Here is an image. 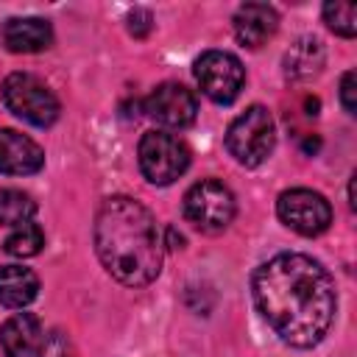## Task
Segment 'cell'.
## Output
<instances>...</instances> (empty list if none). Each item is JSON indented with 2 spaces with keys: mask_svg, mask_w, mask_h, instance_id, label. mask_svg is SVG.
I'll list each match as a JSON object with an SVG mask.
<instances>
[{
  "mask_svg": "<svg viewBox=\"0 0 357 357\" xmlns=\"http://www.w3.org/2000/svg\"><path fill=\"white\" fill-rule=\"evenodd\" d=\"M254 304L279 340L310 349L324 340L335 321L337 293L329 271L307 254H276L251 279Z\"/></svg>",
  "mask_w": 357,
  "mask_h": 357,
  "instance_id": "6da1fadb",
  "label": "cell"
},
{
  "mask_svg": "<svg viewBox=\"0 0 357 357\" xmlns=\"http://www.w3.org/2000/svg\"><path fill=\"white\" fill-rule=\"evenodd\" d=\"M95 251L103 268L128 287L151 284L162 271L165 240L153 215L128 195H112L95 218Z\"/></svg>",
  "mask_w": 357,
  "mask_h": 357,
  "instance_id": "7a4b0ae2",
  "label": "cell"
},
{
  "mask_svg": "<svg viewBox=\"0 0 357 357\" xmlns=\"http://www.w3.org/2000/svg\"><path fill=\"white\" fill-rule=\"evenodd\" d=\"M3 103L11 114H17L20 120L36 128H47L59 120L56 95L45 81H39L31 73H11L3 81Z\"/></svg>",
  "mask_w": 357,
  "mask_h": 357,
  "instance_id": "3957f363",
  "label": "cell"
},
{
  "mask_svg": "<svg viewBox=\"0 0 357 357\" xmlns=\"http://www.w3.org/2000/svg\"><path fill=\"white\" fill-rule=\"evenodd\" d=\"M273 139H276V128H273V117L265 106H248L240 117L231 120V126L226 131L229 153L245 167L262 165L268 159V153L273 151Z\"/></svg>",
  "mask_w": 357,
  "mask_h": 357,
  "instance_id": "277c9868",
  "label": "cell"
},
{
  "mask_svg": "<svg viewBox=\"0 0 357 357\" xmlns=\"http://www.w3.org/2000/svg\"><path fill=\"white\" fill-rule=\"evenodd\" d=\"M139 170L151 184H173L190 167L187 145L167 131H145L137 148Z\"/></svg>",
  "mask_w": 357,
  "mask_h": 357,
  "instance_id": "5b68a950",
  "label": "cell"
},
{
  "mask_svg": "<svg viewBox=\"0 0 357 357\" xmlns=\"http://www.w3.org/2000/svg\"><path fill=\"white\" fill-rule=\"evenodd\" d=\"M234 195L231 190L223 184V181H215V178H204L198 184H192L184 195V215L187 220L206 231V234H215V231H223L231 218H234Z\"/></svg>",
  "mask_w": 357,
  "mask_h": 357,
  "instance_id": "8992f818",
  "label": "cell"
},
{
  "mask_svg": "<svg viewBox=\"0 0 357 357\" xmlns=\"http://www.w3.org/2000/svg\"><path fill=\"white\" fill-rule=\"evenodd\" d=\"M195 81L204 89L206 98L215 103H231L243 84H245V70L237 56L226 50H206L195 59Z\"/></svg>",
  "mask_w": 357,
  "mask_h": 357,
  "instance_id": "52a82bcc",
  "label": "cell"
},
{
  "mask_svg": "<svg viewBox=\"0 0 357 357\" xmlns=\"http://www.w3.org/2000/svg\"><path fill=\"white\" fill-rule=\"evenodd\" d=\"M276 215L284 226H290L293 231H298L304 237H315V234L326 231L332 223L329 201L321 192L307 190V187L284 190L276 201Z\"/></svg>",
  "mask_w": 357,
  "mask_h": 357,
  "instance_id": "ba28073f",
  "label": "cell"
},
{
  "mask_svg": "<svg viewBox=\"0 0 357 357\" xmlns=\"http://www.w3.org/2000/svg\"><path fill=\"white\" fill-rule=\"evenodd\" d=\"M145 112L167 128H187L198 114V103H195V95L187 86L167 81V84H159L148 95Z\"/></svg>",
  "mask_w": 357,
  "mask_h": 357,
  "instance_id": "9c48e42d",
  "label": "cell"
},
{
  "mask_svg": "<svg viewBox=\"0 0 357 357\" xmlns=\"http://www.w3.org/2000/svg\"><path fill=\"white\" fill-rule=\"evenodd\" d=\"M6 357H39L45 349V329L33 312L11 315L0 329Z\"/></svg>",
  "mask_w": 357,
  "mask_h": 357,
  "instance_id": "30bf717a",
  "label": "cell"
},
{
  "mask_svg": "<svg viewBox=\"0 0 357 357\" xmlns=\"http://www.w3.org/2000/svg\"><path fill=\"white\" fill-rule=\"evenodd\" d=\"M42 165H45V153L31 137L14 128H0V173L28 176L42 170Z\"/></svg>",
  "mask_w": 357,
  "mask_h": 357,
  "instance_id": "8fae6325",
  "label": "cell"
},
{
  "mask_svg": "<svg viewBox=\"0 0 357 357\" xmlns=\"http://www.w3.org/2000/svg\"><path fill=\"white\" fill-rule=\"evenodd\" d=\"M279 28V14L268 3H245L234 14V36L245 47L265 45Z\"/></svg>",
  "mask_w": 357,
  "mask_h": 357,
  "instance_id": "7c38bea8",
  "label": "cell"
},
{
  "mask_svg": "<svg viewBox=\"0 0 357 357\" xmlns=\"http://www.w3.org/2000/svg\"><path fill=\"white\" fill-rule=\"evenodd\" d=\"M3 42L11 53H39L50 47L53 28L42 17H14L3 25Z\"/></svg>",
  "mask_w": 357,
  "mask_h": 357,
  "instance_id": "4fadbf2b",
  "label": "cell"
},
{
  "mask_svg": "<svg viewBox=\"0 0 357 357\" xmlns=\"http://www.w3.org/2000/svg\"><path fill=\"white\" fill-rule=\"evenodd\" d=\"M39 293V279L31 268L3 265L0 268V304L8 310H22Z\"/></svg>",
  "mask_w": 357,
  "mask_h": 357,
  "instance_id": "5bb4252c",
  "label": "cell"
},
{
  "mask_svg": "<svg viewBox=\"0 0 357 357\" xmlns=\"http://www.w3.org/2000/svg\"><path fill=\"white\" fill-rule=\"evenodd\" d=\"M324 45L315 39V36H301L296 45H290V50L284 53V75L287 78H296V81H304V78H312L321 73L324 67Z\"/></svg>",
  "mask_w": 357,
  "mask_h": 357,
  "instance_id": "9a60e30c",
  "label": "cell"
},
{
  "mask_svg": "<svg viewBox=\"0 0 357 357\" xmlns=\"http://www.w3.org/2000/svg\"><path fill=\"white\" fill-rule=\"evenodd\" d=\"M36 212V201L22 190H0V226L28 223Z\"/></svg>",
  "mask_w": 357,
  "mask_h": 357,
  "instance_id": "2e32d148",
  "label": "cell"
},
{
  "mask_svg": "<svg viewBox=\"0 0 357 357\" xmlns=\"http://www.w3.org/2000/svg\"><path fill=\"white\" fill-rule=\"evenodd\" d=\"M42 245H45V234H42V229H39L36 223H31V220L14 226V231L6 237V251H8L11 257H33V254L42 251Z\"/></svg>",
  "mask_w": 357,
  "mask_h": 357,
  "instance_id": "e0dca14e",
  "label": "cell"
},
{
  "mask_svg": "<svg viewBox=\"0 0 357 357\" xmlns=\"http://www.w3.org/2000/svg\"><path fill=\"white\" fill-rule=\"evenodd\" d=\"M324 22L340 36H354V31H357V3H351V0L326 3L324 6Z\"/></svg>",
  "mask_w": 357,
  "mask_h": 357,
  "instance_id": "ac0fdd59",
  "label": "cell"
},
{
  "mask_svg": "<svg viewBox=\"0 0 357 357\" xmlns=\"http://www.w3.org/2000/svg\"><path fill=\"white\" fill-rule=\"evenodd\" d=\"M151 28H153V17H151L148 8H134V11L128 14V33H131V36L142 39V36L151 33Z\"/></svg>",
  "mask_w": 357,
  "mask_h": 357,
  "instance_id": "d6986e66",
  "label": "cell"
},
{
  "mask_svg": "<svg viewBox=\"0 0 357 357\" xmlns=\"http://www.w3.org/2000/svg\"><path fill=\"white\" fill-rule=\"evenodd\" d=\"M340 103H343V109L349 114L357 112V103H354V70H349L343 75V81H340Z\"/></svg>",
  "mask_w": 357,
  "mask_h": 357,
  "instance_id": "ffe728a7",
  "label": "cell"
},
{
  "mask_svg": "<svg viewBox=\"0 0 357 357\" xmlns=\"http://www.w3.org/2000/svg\"><path fill=\"white\" fill-rule=\"evenodd\" d=\"M39 357H67V351H64V340H61L59 335H53L50 340H45V349H42Z\"/></svg>",
  "mask_w": 357,
  "mask_h": 357,
  "instance_id": "44dd1931",
  "label": "cell"
},
{
  "mask_svg": "<svg viewBox=\"0 0 357 357\" xmlns=\"http://www.w3.org/2000/svg\"><path fill=\"white\" fill-rule=\"evenodd\" d=\"M165 234H167V245H170V248H181L184 237H181V234H178L173 226H167V231H165Z\"/></svg>",
  "mask_w": 357,
  "mask_h": 357,
  "instance_id": "7402d4cb",
  "label": "cell"
}]
</instances>
